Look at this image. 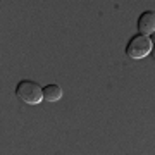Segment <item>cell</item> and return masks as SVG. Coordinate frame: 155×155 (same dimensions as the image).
<instances>
[{"instance_id": "6da1fadb", "label": "cell", "mask_w": 155, "mask_h": 155, "mask_svg": "<svg viewBox=\"0 0 155 155\" xmlns=\"http://www.w3.org/2000/svg\"><path fill=\"white\" fill-rule=\"evenodd\" d=\"M16 97L21 100L22 104L38 105V104H41V100H43V88L36 81L22 79L16 86Z\"/></svg>"}, {"instance_id": "277c9868", "label": "cell", "mask_w": 155, "mask_h": 155, "mask_svg": "<svg viewBox=\"0 0 155 155\" xmlns=\"http://www.w3.org/2000/svg\"><path fill=\"white\" fill-rule=\"evenodd\" d=\"M62 98V88L59 84H47L43 88V100L47 102H59Z\"/></svg>"}, {"instance_id": "7a4b0ae2", "label": "cell", "mask_w": 155, "mask_h": 155, "mask_svg": "<svg viewBox=\"0 0 155 155\" xmlns=\"http://www.w3.org/2000/svg\"><path fill=\"white\" fill-rule=\"evenodd\" d=\"M152 48H153V43H152V40L148 36L134 35L126 47V54H127V57L138 61V59H143V57L148 55L150 52H152Z\"/></svg>"}, {"instance_id": "3957f363", "label": "cell", "mask_w": 155, "mask_h": 155, "mask_svg": "<svg viewBox=\"0 0 155 155\" xmlns=\"http://www.w3.org/2000/svg\"><path fill=\"white\" fill-rule=\"evenodd\" d=\"M136 26H138L140 35H143V36L153 35V31H155V12L153 11L143 12V14L138 17V24H136Z\"/></svg>"}]
</instances>
